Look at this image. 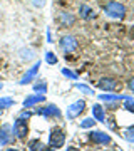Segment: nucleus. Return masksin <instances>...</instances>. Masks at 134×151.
I'll return each instance as SVG.
<instances>
[{
    "label": "nucleus",
    "instance_id": "f257e3e1",
    "mask_svg": "<svg viewBox=\"0 0 134 151\" xmlns=\"http://www.w3.org/2000/svg\"><path fill=\"white\" fill-rule=\"evenodd\" d=\"M104 12L111 19H124L126 17V7L121 2H116V0L107 2L106 5H104Z\"/></svg>",
    "mask_w": 134,
    "mask_h": 151
},
{
    "label": "nucleus",
    "instance_id": "f03ea898",
    "mask_svg": "<svg viewBox=\"0 0 134 151\" xmlns=\"http://www.w3.org/2000/svg\"><path fill=\"white\" fill-rule=\"evenodd\" d=\"M64 143H65V133L60 128H54L49 134V146L52 150H59V148L64 146Z\"/></svg>",
    "mask_w": 134,
    "mask_h": 151
},
{
    "label": "nucleus",
    "instance_id": "7ed1b4c3",
    "mask_svg": "<svg viewBox=\"0 0 134 151\" xmlns=\"http://www.w3.org/2000/svg\"><path fill=\"white\" fill-rule=\"evenodd\" d=\"M59 45H60V50L67 55V54L74 52L75 49H77L79 42H77V39H75L74 35H64V37L59 40Z\"/></svg>",
    "mask_w": 134,
    "mask_h": 151
},
{
    "label": "nucleus",
    "instance_id": "20e7f679",
    "mask_svg": "<svg viewBox=\"0 0 134 151\" xmlns=\"http://www.w3.org/2000/svg\"><path fill=\"white\" fill-rule=\"evenodd\" d=\"M12 131L15 133V136L19 138V139H25L27 134H29V124H27V119H24V118L19 116V118L15 119V123H14Z\"/></svg>",
    "mask_w": 134,
    "mask_h": 151
},
{
    "label": "nucleus",
    "instance_id": "39448f33",
    "mask_svg": "<svg viewBox=\"0 0 134 151\" xmlns=\"http://www.w3.org/2000/svg\"><path fill=\"white\" fill-rule=\"evenodd\" d=\"M37 114H40V116H44V118H60L62 116V113H60V109L55 106V104H49V106H45V108H39L37 111H35Z\"/></svg>",
    "mask_w": 134,
    "mask_h": 151
},
{
    "label": "nucleus",
    "instance_id": "423d86ee",
    "mask_svg": "<svg viewBox=\"0 0 134 151\" xmlns=\"http://www.w3.org/2000/svg\"><path fill=\"white\" fill-rule=\"evenodd\" d=\"M39 67H40V60H37L35 64L30 67V69L27 70L25 74H24V77H22L20 81H19V84L20 86H25V84H30V82L35 79V76H37V72H39Z\"/></svg>",
    "mask_w": 134,
    "mask_h": 151
},
{
    "label": "nucleus",
    "instance_id": "0eeeda50",
    "mask_svg": "<svg viewBox=\"0 0 134 151\" xmlns=\"http://www.w3.org/2000/svg\"><path fill=\"white\" fill-rule=\"evenodd\" d=\"M84 109H86V101H82V99H80V101H75V103L67 109V118L69 119L77 118L80 113H84Z\"/></svg>",
    "mask_w": 134,
    "mask_h": 151
},
{
    "label": "nucleus",
    "instance_id": "6e6552de",
    "mask_svg": "<svg viewBox=\"0 0 134 151\" xmlns=\"http://www.w3.org/2000/svg\"><path fill=\"white\" fill-rule=\"evenodd\" d=\"M119 86V82L114 77H102L101 81L97 82V87L102 91H116Z\"/></svg>",
    "mask_w": 134,
    "mask_h": 151
},
{
    "label": "nucleus",
    "instance_id": "1a4fd4ad",
    "mask_svg": "<svg viewBox=\"0 0 134 151\" xmlns=\"http://www.w3.org/2000/svg\"><path fill=\"white\" fill-rule=\"evenodd\" d=\"M12 126L9 124H4V126H0V146H5L9 145L12 141Z\"/></svg>",
    "mask_w": 134,
    "mask_h": 151
},
{
    "label": "nucleus",
    "instance_id": "9d476101",
    "mask_svg": "<svg viewBox=\"0 0 134 151\" xmlns=\"http://www.w3.org/2000/svg\"><path fill=\"white\" fill-rule=\"evenodd\" d=\"M91 139L97 145H109L111 143V136L107 133H102V131H92L91 133Z\"/></svg>",
    "mask_w": 134,
    "mask_h": 151
},
{
    "label": "nucleus",
    "instance_id": "9b49d317",
    "mask_svg": "<svg viewBox=\"0 0 134 151\" xmlns=\"http://www.w3.org/2000/svg\"><path fill=\"white\" fill-rule=\"evenodd\" d=\"M45 101V96L44 94H32V96L25 97V101H24V108H34L35 104H40Z\"/></svg>",
    "mask_w": 134,
    "mask_h": 151
},
{
    "label": "nucleus",
    "instance_id": "f8f14e48",
    "mask_svg": "<svg viewBox=\"0 0 134 151\" xmlns=\"http://www.w3.org/2000/svg\"><path fill=\"white\" fill-rule=\"evenodd\" d=\"M59 22L64 25V27H72L75 24V17L70 14V12H60L59 14Z\"/></svg>",
    "mask_w": 134,
    "mask_h": 151
},
{
    "label": "nucleus",
    "instance_id": "ddd939ff",
    "mask_svg": "<svg viewBox=\"0 0 134 151\" xmlns=\"http://www.w3.org/2000/svg\"><path fill=\"white\" fill-rule=\"evenodd\" d=\"M92 118L99 121V123H106V111L101 104H94L92 106Z\"/></svg>",
    "mask_w": 134,
    "mask_h": 151
},
{
    "label": "nucleus",
    "instance_id": "4468645a",
    "mask_svg": "<svg viewBox=\"0 0 134 151\" xmlns=\"http://www.w3.org/2000/svg\"><path fill=\"white\" fill-rule=\"evenodd\" d=\"M79 14H80V17H82L84 20H91V19L96 17V12L92 10L89 5H86V4H82V5L79 7Z\"/></svg>",
    "mask_w": 134,
    "mask_h": 151
},
{
    "label": "nucleus",
    "instance_id": "2eb2a0df",
    "mask_svg": "<svg viewBox=\"0 0 134 151\" xmlns=\"http://www.w3.org/2000/svg\"><path fill=\"white\" fill-rule=\"evenodd\" d=\"M27 148H29V151H44L45 150V146H44V143L40 139H30L27 143Z\"/></svg>",
    "mask_w": 134,
    "mask_h": 151
},
{
    "label": "nucleus",
    "instance_id": "dca6fc26",
    "mask_svg": "<svg viewBox=\"0 0 134 151\" xmlns=\"http://www.w3.org/2000/svg\"><path fill=\"white\" fill-rule=\"evenodd\" d=\"M99 99L106 101V103H113V101H124L126 97L119 96V94H116V96H113V94H99Z\"/></svg>",
    "mask_w": 134,
    "mask_h": 151
},
{
    "label": "nucleus",
    "instance_id": "f3484780",
    "mask_svg": "<svg viewBox=\"0 0 134 151\" xmlns=\"http://www.w3.org/2000/svg\"><path fill=\"white\" fill-rule=\"evenodd\" d=\"M14 104H15V99H12V97H0V111L7 109V108H12Z\"/></svg>",
    "mask_w": 134,
    "mask_h": 151
},
{
    "label": "nucleus",
    "instance_id": "a211bd4d",
    "mask_svg": "<svg viewBox=\"0 0 134 151\" xmlns=\"http://www.w3.org/2000/svg\"><path fill=\"white\" fill-rule=\"evenodd\" d=\"M94 124H96V119L94 118H86V119L80 121V128H82V129H89V128H92Z\"/></svg>",
    "mask_w": 134,
    "mask_h": 151
},
{
    "label": "nucleus",
    "instance_id": "6ab92c4d",
    "mask_svg": "<svg viewBox=\"0 0 134 151\" xmlns=\"http://www.w3.org/2000/svg\"><path fill=\"white\" fill-rule=\"evenodd\" d=\"M34 89L37 92H40V94H45V92H47V84H45V81L40 79V82H37V84L34 86Z\"/></svg>",
    "mask_w": 134,
    "mask_h": 151
},
{
    "label": "nucleus",
    "instance_id": "aec40b11",
    "mask_svg": "<svg viewBox=\"0 0 134 151\" xmlns=\"http://www.w3.org/2000/svg\"><path fill=\"white\" fill-rule=\"evenodd\" d=\"M124 138L129 143H134V126H131V128H128V129L124 131Z\"/></svg>",
    "mask_w": 134,
    "mask_h": 151
},
{
    "label": "nucleus",
    "instance_id": "412c9836",
    "mask_svg": "<svg viewBox=\"0 0 134 151\" xmlns=\"http://www.w3.org/2000/svg\"><path fill=\"white\" fill-rule=\"evenodd\" d=\"M45 60H47V64H50V65L57 64V55L49 50V52H45Z\"/></svg>",
    "mask_w": 134,
    "mask_h": 151
},
{
    "label": "nucleus",
    "instance_id": "4be33fe9",
    "mask_svg": "<svg viewBox=\"0 0 134 151\" xmlns=\"http://www.w3.org/2000/svg\"><path fill=\"white\" fill-rule=\"evenodd\" d=\"M75 87L79 89L80 92H84V94H89V96H94V91H92L91 87L84 86V84H75Z\"/></svg>",
    "mask_w": 134,
    "mask_h": 151
},
{
    "label": "nucleus",
    "instance_id": "5701e85b",
    "mask_svg": "<svg viewBox=\"0 0 134 151\" xmlns=\"http://www.w3.org/2000/svg\"><path fill=\"white\" fill-rule=\"evenodd\" d=\"M22 59H27V60H30V59H34V52L30 50V49H24L22 50Z\"/></svg>",
    "mask_w": 134,
    "mask_h": 151
},
{
    "label": "nucleus",
    "instance_id": "b1692460",
    "mask_svg": "<svg viewBox=\"0 0 134 151\" xmlns=\"http://www.w3.org/2000/svg\"><path fill=\"white\" fill-rule=\"evenodd\" d=\"M124 101H126V104H124V108L128 109V111H131V113H134V101H133V99H129V97H126Z\"/></svg>",
    "mask_w": 134,
    "mask_h": 151
},
{
    "label": "nucleus",
    "instance_id": "393cba45",
    "mask_svg": "<svg viewBox=\"0 0 134 151\" xmlns=\"http://www.w3.org/2000/svg\"><path fill=\"white\" fill-rule=\"evenodd\" d=\"M62 74H64L65 77L72 79V81H75V79H77V74H74V72H72V70H69V69H62Z\"/></svg>",
    "mask_w": 134,
    "mask_h": 151
},
{
    "label": "nucleus",
    "instance_id": "a878e982",
    "mask_svg": "<svg viewBox=\"0 0 134 151\" xmlns=\"http://www.w3.org/2000/svg\"><path fill=\"white\" fill-rule=\"evenodd\" d=\"M32 4H34V5H35V7H42L44 4H45V0H34Z\"/></svg>",
    "mask_w": 134,
    "mask_h": 151
},
{
    "label": "nucleus",
    "instance_id": "bb28decb",
    "mask_svg": "<svg viewBox=\"0 0 134 151\" xmlns=\"http://www.w3.org/2000/svg\"><path fill=\"white\" fill-rule=\"evenodd\" d=\"M30 116H32V113H29V111H24V113L20 114V118H24V119H29Z\"/></svg>",
    "mask_w": 134,
    "mask_h": 151
},
{
    "label": "nucleus",
    "instance_id": "cd10ccee",
    "mask_svg": "<svg viewBox=\"0 0 134 151\" xmlns=\"http://www.w3.org/2000/svg\"><path fill=\"white\" fill-rule=\"evenodd\" d=\"M128 86H129V89H131V91L134 92V77H133V79H129V82H128Z\"/></svg>",
    "mask_w": 134,
    "mask_h": 151
},
{
    "label": "nucleus",
    "instance_id": "c85d7f7f",
    "mask_svg": "<svg viewBox=\"0 0 134 151\" xmlns=\"http://www.w3.org/2000/svg\"><path fill=\"white\" fill-rule=\"evenodd\" d=\"M65 151H79V150H77V148H74V146H69Z\"/></svg>",
    "mask_w": 134,
    "mask_h": 151
},
{
    "label": "nucleus",
    "instance_id": "c756f323",
    "mask_svg": "<svg viewBox=\"0 0 134 151\" xmlns=\"http://www.w3.org/2000/svg\"><path fill=\"white\" fill-rule=\"evenodd\" d=\"M5 151H19V150H15V148H7Z\"/></svg>",
    "mask_w": 134,
    "mask_h": 151
},
{
    "label": "nucleus",
    "instance_id": "7c9ffc66",
    "mask_svg": "<svg viewBox=\"0 0 134 151\" xmlns=\"http://www.w3.org/2000/svg\"><path fill=\"white\" fill-rule=\"evenodd\" d=\"M44 151H57V150H52V148H45Z\"/></svg>",
    "mask_w": 134,
    "mask_h": 151
},
{
    "label": "nucleus",
    "instance_id": "2f4dec72",
    "mask_svg": "<svg viewBox=\"0 0 134 151\" xmlns=\"http://www.w3.org/2000/svg\"><path fill=\"white\" fill-rule=\"evenodd\" d=\"M2 87H4V86H2V84H0V89H2Z\"/></svg>",
    "mask_w": 134,
    "mask_h": 151
}]
</instances>
